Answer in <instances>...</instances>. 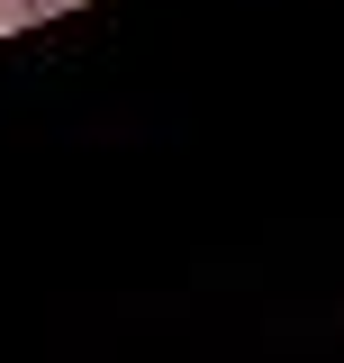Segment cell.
I'll return each instance as SVG.
<instances>
[{
    "instance_id": "6da1fadb",
    "label": "cell",
    "mask_w": 344,
    "mask_h": 363,
    "mask_svg": "<svg viewBox=\"0 0 344 363\" xmlns=\"http://www.w3.org/2000/svg\"><path fill=\"white\" fill-rule=\"evenodd\" d=\"M0 28H28V0H0Z\"/></svg>"
},
{
    "instance_id": "7a4b0ae2",
    "label": "cell",
    "mask_w": 344,
    "mask_h": 363,
    "mask_svg": "<svg viewBox=\"0 0 344 363\" xmlns=\"http://www.w3.org/2000/svg\"><path fill=\"white\" fill-rule=\"evenodd\" d=\"M55 9H64V0H28V28H37V18H55Z\"/></svg>"
}]
</instances>
